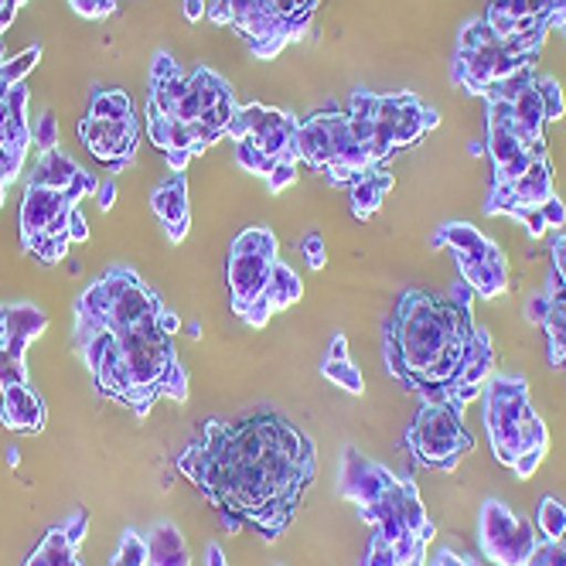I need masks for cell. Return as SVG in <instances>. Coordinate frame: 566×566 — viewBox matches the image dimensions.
Instances as JSON below:
<instances>
[{
  "instance_id": "1",
  "label": "cell",
  "mask_w": 566,
  "mask_h": 566,
  "mask_svg": "<svg viewBox=\"0 0 566 566\" xmlns=\"http://www.w3.org/2000/svg\"><path fill=\"white\" fill-rule=\"evenodd\" d=\"M178 471L219 509L276 543L291 530L304 492L314 484V440L276 410L212 420L178 458Z\"/></svg>"
},
{
  "instance_id": "2",
  "label": "cell",
  "mask_w": 566,
  "mask_h": 566,
  "mask_svg": "<svg viewBox=\"0 0 566 566\" xmlns=\"http://www.w3.org/2000/svg\"><path fill=\"white\" fill-rule=\"evenodd\" d=\"M474 291L451 297L407 291L386 321V369L423 402H451L458 413L481 396L495 369L492 335L474 325Z\"/></svg>"
},
{
  "instance_id": "3",
  "label": "cell",
  "mask_w": 566,
  "mask_h": 566,
  "mask_svg": "<svg viewBox=\"0 0 566 566\" xmlns=\"http://www.w3.org/2000/svg\"><path fill=\"white\" fill-rule=\"evenodd\" d=\"M481 396L495 461L512 468L518 478H533L549 454V430L530 402V382L522 376H492Z\"/></svg>"
},
{
  "instance_id": "4",
  "label": "cell",
  "mask_w": 566,
  "mask_h": 566,
  "mask_svg": "<svg viewBox=\"0 0 566 566\" xmlns=\"http://www.w3.org/2000/svg\"><path fill=\"white\" fill-rule=\"evenodd\" d=\"M543 45H546V31L499 38L489 28V21L478 18L461 31L454 69H451V83L461 86L471 96H484L492 86L512 78L515 72L536 69Z\"/></svg>"
},
{
  "instance_id": "5",
  "label": "cell",
  "mask_w": 566,
  "mask_h": 566,
  "mask_svg": "<svg viewBox=\"0 0 566 566\" xmlns=\"http://www.w3.org/2000/svg\"><path fill=\"white\" fill-rule=\"evenodd\" d=\"M402 443H407L410 458L420 468L443 471V474L458 471L461 461L474 451V437L468 433L461 413L451 402H423Z\"/></svg>"
},
{
  "instance_id": "6",
  "label": "cell",
  "mask_w": 566,
  "mask_h": 566,
  "mask_svg": "<svg viewBox=\"0 0 566 566\" xmlns=\"http://www.w3.org/2000/svg\"><path fill=\"white\" fill-rule=\"evenodd\" d=\"M433 247L454 253L458 270H461L468 287L474 291V297H481V301H499L509 291V263H505V253L481 229H474L468 222H448V226L437 229Z\"/></svg>"
},
{
  "instance_id": "7",
  "label": "cell",
  "mask_w": 566,
  "mask_h": 566,
  "mask_svg": "<svg viewBox=\"0 0 566 566\" xmlns=\"http://www.w3.org/2000/svg\"><path fill=\"white\" fill-rule=\"evenodd\" d=\"M556 195V185H553V165H549V154L536 157L530 171L518 175L512 185L505 188H492L489 201H484V212L489 216H509L515 219L525 232L533 239H543L549 229H546V219H543V206Z\"/></svg>"
},
{
  "instance_id": "8",
  "label": "cell",
  "mask_w": 566,
  "mask_h": 566,
  "mask_svg": "<svg viewBox=\"0 0 566 566\" xmlns=\"http://www.w3.org/2000/svg\"><path fill=\"white\" fill-rule=\"evenodd\" d=\"M536 522L515 515L505 502L489 499L478 515V546L481 556L492 559L495 566H525L539 546Z\"/></svg>"
},
{
  "instance_id": "9",
  "label": "cell",
  "mask_w": 566,
  "mask_h": 566,
  "mask_svg": "<svg viewBox=\"0 0 566 566\" xmlns=\"http://www.w3.org/2000/svg\"><path fill=\"white\" fill-rule=\"evenodd\" d=\"M317 4L321 0H263L235 28L250 38V49L260 59H273L283 45L304 34Z\"/></svg>"
},
{
  "instance_id": "10",
  "label": "cell",
  "mask_w": 566,
  "mask_h": 566,
  "mask_svg": "<svg viewBox=\"0 0 566 566\" xmlns=\"http://www.w3.org/2000/svg\"><path fill=\"white\" fill-rule=\"evenodd\" d=\"M489 103V137H484V154L492 157L495 175H492V188H505L512 185L518 175L530 171V165L536 160V154L522 144V137L515 134L509 109L502 99H484Z\"/></svg>"
},
{
  "instance_id": "11",
  "label": "cell",
  "mask_w": 566,
  "mask_h": 566,
  "mask_svg": "<svg viewBox=\"0 0 566 566\" xmlns=\"http://www.w3.org/2000/svg\"><path fill=\"white\" fill-rule=\"evenodd\" d=\"M78 137L90 147L93 157H99L109 171H124L134 154H137V140H140V127L137 119H93L86 116L83 127H78Z\"/></svg>"
},
{
  "instance_id": "12",
  "label": "cell",
  "mask_w": 566,
  "mask_h": 566,
  "mask_svg": "<svg viewBox=\"0 0 566 566\" xmlns=\"http://www.w3.org/2000/svg\"><path fill=\"white\" fill-rule=\"evenodd\" d=\"M549 18H553V0H489L484 21L499 38H515V34H549Z\"/></svg>"
},
{
  "instance_id": "13",
  "label": "cell",
  "mask_w": 566,
  "mask_h": 566,
  "mask_svg": "<svg viewBox=\"0 0 566 566\" xmlns=\"http://www.w3.org/2000/svg\"><path fill=\"white\" fill-rule=\"evenodd\" d=\"M392 478L396 474L389 468H382V464H376L369 458H361L355 448H348L345 451V464H342L338 492H342V499H348V502H355L361 509V505L376 502L389 489V484H392Z\"/></svg>"
},
{
  "instance_id": "14",
  "label": "cell",
  "mask_w": 566,
  "mask_h": 566,
  "mask_svg": "<svg viewBox=\"0 0 566 566\" xmlns=\"http://www.w3.org/2000/svg\"><path fill=\"white\" fill-rule=\"evenodd\" d=\"M75 206L65 201V191H55V188H38V185H28L24 191V206H21V235L24 242L34 239V235H45L49 226L72 212Z\"/></svg>"
},
{
  "instance_id": "15",
  "label": "cell",
  "mask_w": 566,
  "mask_h": 566,
  "mask_svg": "<svg viewBox=\"0 0 566 566\" xmlns=\"http://www.w3.org/2000/svg\"><path fill=\"white\" fill-rule=\"evenodd\" d=\"M273 263L276 260H263V256H229V294L235 314H242V307L263 297Z\"/></svg>"
},
{
  "instance_id": "16",
  "label": "cell",
  "mask_w": 566,
  "mask_h": 566,
  "mask_svg": "<svg viewBox=\"0 0 566 566\" xmlns=\"http://www.w3.org/2000/svg\"><path fill=\"white\" fill-rule=\"evenodd\" d=\"M297 160L311 165L314 171H328L335 160V144H332V130H328V113H311L307 119H297Z\"/></svg>"
},
{
  "instance_id": "17",
  "label": "cell",
  "mask_w": 566,
  "mask_h": 566,
  "mask_svg": "<svg viewBox=\"0 0 566 566\" xmlns=\"http://www.w3.org/2000/svg\"><path fill=\"white\" fill-rule=\"evenodd\" d=\"M150 209L157 212V219L165 222L168 229V239L171 242H181L188 235V185L181 175L168 178L165 185H160L154 195H150Z\"/></svg>"
},
{
  "instance_id": "18",
  "label": "cell",
  "mask_w": 566,
  "mask_h": 566,
  "mask_svg": "<svg viewBox=\"0 0 566 566\" xmlns=\"http://www.w3.org/2000/svg\"><path fill=\"white\" fill-rule=\"evenodd\" d=\"M0 423L18 433H38L45 427V402L38 392L28 389V382L21 386H8L4 389V410H0Z\"/></svg>"
},
{
  "instance_id": "19",
  "label": "cell",
  "mask_w": 566,
  "mask_h": 566,
  "mask_svg": "<svg viewBox=\"0 0 566 566\" xmlns=\"http://www.w3.org/2000/svg\"><path fill=\"white\" fill-rule=\"evenodd\" d=\"M546 301H549V311H546V321L539 328L546 332L553 369H566V283L556 273H549Z\"/></svg>"
},
{
  "instance_id": "20",
  "label": "cell",
  "mask_w": 566,
  "mask_h": 566,
  "mask_svg": "<svg viewBox=\"0 0 566 566\" xmlns=\"http://www.w3.org/2000/svg\"><path fill=\"white\" fill-rule=\"evenodd\" d=\"M45 325H49L45 311H38L31 304L4 307V338H0V348H8L14 358H24V348L31 345V338L45 332Z\"/></svg>"
},
{
  "instance_id": "21",
  "label": "cell",
  "mask_w": 566,
  "mask_h": 566,
  "mask_svg": "<svg viewBox=\"0 0 566 566\" xmlns=\"http://www.w3.org/2000/svg\"><path fill=\"white\" fill-rule=\"evenodd\" d=\"M147 566H191L188 543L171 522H160L147 533Z\"/></svg>"
},
{
  "instance_id": "22",
  "label": "cell",
  "mask_w": 566,
  "mask_h": 566,
  "mask_svg": "<svg viewBox=\"0 0 566 566\" xmlns=\"http://www.w3.org/2000/svg\"><path fill=\"white\" fill-rule=\"evenodd\" d=\"M389 191H392V175H386L382 168H373V171L361 175L352 185V212H355V219H361V222L373 219L382 209V201H386Z\"/></svg>"
},
{
  "instance_id": "23",
  "label": "cell",
  "mask_w": 566,
  "mask_h": 566,
  "mask_svg": "<svg viewBox=\"0 0 566 566\" xmlns=\"http://www.w3.org/2000/svg\"><path fill=\"white\" fill-rule=\"evenodd\" d=\"M75 171H78V165H75V160H72L69 154H62V150H49V154L38 157V165H34V171H31V181H28V185L65 191V188L72 185V178H75Z\"/></svg>"
},
{
  "instance_id": "24",
  "label": "cell",
  "mask_w": 566,
  "mask_h": 566,
  "mask_svg": "<svg viewBox=\"0 0 566 566\" xmlns=\"http://www.w3.org/2000/svg\"><path fill=\"white\" fill-rule=\"evenodd\" d=\"M266 301H270V307H273V314L276 311H287V307H294L297 301H301V294H304V287H301V276L287 266V263H273V270H270V283H266Z\"/></svg>"
},
{
  "instance_id": "25",
  "label": "cell",
  "mask_w": 566,
  "mask_h": 566,
  "mask_svg": "<svg viewBox=\"0 0 566 566\" xmlns=\"http://www.w3.org/2000/svg\"><path fill=\"white\" fill-rule=\"evenodd\" d=\"M232 256H263L276 260V235L270 229H242L232 242Z\"/></svg>"
},
{
  "instance_id": "26",
  "label": "cell",
  "mask_w": 566,
  "mask_h": 566,
  "mask_svg": "<svg viewBox=\"0 0 566 566\" xmlns=\"http://www.w3.org/2000/svg\"><path fill=\"white\" fill-rule=\"evenodd\" d=\"M328 382H335L338 389H345L348 396H361L366 392V379H361L358 366H352V358H325V366H321Z\"/></svg>"
},
{
  "instance_id": "27",
  "label": "cell",
  "mask_w": 566,
  "mask_h": 566,
  "mask_svg": "<svg viewBox=\"0 0 566 566\" xmlns=\"http://www.w3.org/2000/svg\"><path fill=\"white\" fill-rule=\"evenodd\" d=\"M90 116L93 119H127V116H134V103L124 90H103L93 96Z\"/></svg>"
},
{
  "instance_id": "28",
  "label": "cell",
  "mask_w": 566,
  "mask_h": 566,
  "mask_svg": "<svg viewBox=\"0 0 566 566\" xmlns=\"http://www.w3.org/2000/svg\"><path fill=\"white\" fill-rule=\"evenodd\" d=\"M536 530L543 539H563L566 536V502L559 499H543L539 502V515H536Z\"/></svg>"
},
{
  "instance_id": "29",
  "label": "cell",
  "mask_w": 566,
  "mask_h": 566,
  "mask_svg": "<svg viewBox=\"0 0 566 566\" xmlns=\"http://www.w3.org/2000/svg\"><path fill=\"white\" fill-rule=\"evenodd\" d=\"M42 62V45H31V49H24L21 55H14V59H8L4 65H0V83L4 86H21L24 83V75Z\"/></svg>"
},
{
  "instance_id": "30",
  "label": "cell",
  "mask_w": 566,
  "mask_h": 566,
  "mask_svg": "<svg viewBox=\"0 0 566 566\" xmlns=\"http://www.w3.org/2000/svg\"><path fill=\"white\" fill-rule=\"evenodd\" d=\"M38 553H42V556L49 559V566H83V563L75 559V546L65 539L62 530H52V533L42 539V546H38Z\"/></svg>"
},
{
  "instance_id": "31",
  "label": "cell",
  "mask_w": 566,
  "mask_h": 566,
  "mask_svg": "<svg viewBox=\"0 0 566 566\" xmlns=\"http://www.w3.org/2000/svg\"><path fill=\"white\" fill-rule=\"evenodd\" d=\"M235 160H239V168H247V171H253V175H260V178H266V175L273 171V165H276V160L266 157V154L256 147V140H250V137L235 140Z\"/></svg>"
},
{
  "instance_id": "32",
  "label": "cell",
  "mask_w": 566,
  "mask_h": 566,
  "mask_svg": "<svg viewBox=\"0 0 566 566\" xmlns=\"http://www.w3.org/2000/svg\"><path fill=\"white\" fill-rule=\"evenodd\" d=\"M109 566H147V539L134 530L124 533V539H119Z\"/></svg>"
},
{
  "instance_id": "33",
  "label": "cell",
  "mask_w": 566,
  "mask_h": 566,
  "mask_svg": "<svg viewBox=\"0 0 566 566\" xmlns=\"http://www.w3.org/2000/svg\"><path fill=\"white\" fill-rule=\"evenodd\" d=\"M24 250L42 263H59L69 253V235H34L24 242Z\"/></svg>"
},
{
  "instance_id": "34",
  "label": "cell",
  "mask_w": 566,
  "mask_h": 566,
  "mask_svg": "<svg viewBox=\"0 0 566 566\" xmlns=\"http://www.w3.org/2000/svg\"><path fill=\"white\" fill-rule=\"evenodd\" d=\"M539 96H543V109H546V124H556V119L566 116V99H563V90L556 78L539 75Z\"/></svg>"
},
{
  "instance_id": "35",
  "label": "cell",
  "mask_w": 566,
  "mask_h": 566,
  "mask_svg": "<svg viewBox=\"0 0 566 566\" xmlns=\"http://www.w3.org/2000/svg\"><path fill=\"white\" fill-rule=\"evenodd\" d=\"M31 144H38V154L59 150V119H55V109H45L42 113L38 127L31 130Z\"/></svg>"
},
{
  "instance_id": "36",
  "label": "cell",
  "mask_w": 566,
  "mask_h": 566,
  "mask_svg": "<svg viewBox=\"0 0 566 566\" xmlns=\"http://www.w3.org/2000/svg\"><path fill=\"white\" fill-rule=\"evenodd\" d=\"M525 566H566V543L563 539H539L536 553Z\"/></svg>"
},
{
  "instance_id": "37",
  "label": "cell",
  "mask_w": 566,
  "mask_h": 566,
  "mask_svg": "<svg viewBox=\"0 0 566 566\" xmlns=\"http://www.w3.org/2000/svg\"><path fill=\"white\" fill-rule=\"evenodd\" d=\"M28 382V373H24V358H14L8 348H0V389L8 386H21Z\"/></svg>"
},
{
  "instance_id": "38",
  "label": "cell",
  "mask_w": 566,
  "mask_h": 566,
  "mask_svg": "<svg viewBox=\"0 0 566 566\" xmlns=\"http://www.w3.org/2000/svg\"><path fill=\"white\" fill-rule=\"evenodd\" d=\"M96 188H99V181L93 175H86L83 168H78L75 178H72V185L65 188V201H69V206H78V201H83L86 195H96Z\"/></svg>"
},
{
  "instance_id": "39",
  "label": "cell",
  "mask_w": 566,
  "mask_h": 566,
  "mask_svg": "<svg viewBox=\"0 0 566 566\" xmlns=\"http://www.w3.org/2000/svg\"><path fill=\"white\" fill-rule=\"evenodd\" d=\"M294 178H297V160L283 157V160H276L273 171L266 175V185H270V191H283L287 185H294Z\"/></svg>"
},
{
  "instance_id": "40",
  "label": "cell",
  "mask_w": 566,
  "mask_h": 566,
  "mask_svg": "<svg viewBox=\"0 0 566 566\" xmlns=\"http://www.w3.org/2000/svg\"><path fill=\"white\" fill-rule=\"evenodd\" d=\"M301 253H304V260H307V266L311 270H321L328 263V250H325V239H321L317 232H311V235H304V242H301Z\"/></svg>"
},
{
  "instance_id": "41",
  "label": "cell",
  "mask_w": 566,
  "mask_h": 566,
  "mask_svg": "<svg viewBox=\"0 0 566 566\" xmlns=\"http://www.w3.org/2000/svg\"><path fill=\"white\" fill-rule=\"evenodd\" d=\"M181 75L178 62L168 55V52H157L154 55V65H150V86H160V83H168V78Z\"/></svg>"
},
{
  "instance_id": "42",
  "label": "cell",
  "mask_w": 566,
  "mask_h": 566,
  "mask_svg": "<svg viewBox=\"0 0 566 566\" xmlns=\"http://www.w3.org/2000/svg\"><path fill=\"white\" fill-rule=\"evenodd\" d=\"M69 4L75 14H83V18H109L119 0H69Z\"/></svg>"
},
{
  "instance_id": "43",
  "label": "cell",
  "mask_w": 566,
  "mask_h": 566,
  "mask_svg": "<svg viewBox=\"0 0 566 566\" xmlns=\"http://www.w3.org/2000/svg\"><path fill=\"white\" fill-rule=\"evenodd\" d=\"M427 566H484L478 556H464V553H454V549H448V546H443Z\"/></svg>"
},
{
  "instance_id": "44",
  "label": "cell",
  "mask_w": 566,
  "mask_h": 566,
  "mask_svg": "<svg viewBox=\"0 0 566 566\" xmlns=\"http://www.w3.org/2000/svg\"><path fill=\"white\" fill-rule=\"evenodd\" d=\"M86 525H90V515H86V512H75V515H72V522H65V525H62L65 539H69L75 549H78V543L86 539Z\"/></svg>"
},
{
  "instance_id": "45",
  "label": "cell",
  "mask_w": 566,
  "mask_h": 566,
  "mask_svg": "<svg viewBox=\"0 0 566 566\" xmlns=\"http://www.w3.org/2000/svg\"><path fill=\"white\" fill-rule=\"evenodd\" d=\"M543 219H546V229H566V206L556 195L543 206Z\"/></svg>"
},
{
  "instance_id": "46",
  "label": "cell",
  "mask_w": 566,
  "mask_h": 566,
  "mask_svg": "<svg viewBox=\"0 0 566 566\" xmlns=\"http://www.w3.org/2000/svg\"><path fill=\"white\" fill-rule=\"evenodd\" d=\"M546 311H549L546 291H543V294H536V297H530V301H525V321H530V325H543V321H546Z\"/></svg>"
},
{
  "instance_id": "47",
  "label": "cell",
  "mask_w": 566,
  "mask_h": 566,
  "mask_svg": "<svg viewBox=\"0 0 566 566\" xmlns=\"http://www.w3.org/2000/svg\"><path fill=\"white\" fill-rule=\"evenodd\" d=\"M90 239V226L83 219V212H78V206L69 212V242H86Z\"/></svg>"
},
{
  "instance_id": "48",
  "label": "cell",
  "mask_w": 566,
  "mask_h": 566,
  "mask_svg": "<svg viewBox=\"0 0 566 566\" xmlns=\"http://www.w3.org/2000/svg\"><path fill=\"white\" fill-rule=\"evenodd\" d=\"M553 273L566 283V235H556L553 242Z\"/></svg>"
},
{
  "instance_id": "49",
  "label": "cell",
  "mask_w": 566,
  "mask_h": 566,
  "mask_svg": "<svg viewBox=\"0 0 566 566\" xmlns=\"http://www.w3.org/2000/svg\"><path fill=\"white\" fill-rule=\"evenodd\" d=\"M96 201H99V209H103V212H109V209L116 206V181H113V178L99 181V188H96Z\"/></svg>"
},
{
  "instance_id": "50",
  "label": "cell",
  "mask_w": 566,
  "mask_h": 566,
  "mask_svg": "<svg viewBox=\"0 0 566 566\" xmlns=\"http://www.w3.org/2000/svg\"><path fill=\"white\" fill-rule=\"evenodd\" d=\"M157 328H160V335L175 338V335H178V328H181V321H178V314H175V311H160V314H157Z\"/></svg>"
},
{
  "instance_id": "51",
  "label": "cell",
  "mask_w": 566,
  "mask_h": 566,
  "mask_svg": "<svg viewBox=\"0 0 566 566\" xmlns=\"http://www.w3.org/2000/svg\"><path fill=\"white\" fill-rule=\"evenodd\" d=\"M188 160H191V150H168V165H171L175 175H185Z\"/></svg>"
},
{
  "instance_id": "52",
  "label": "cell",
  "mask_w": 566,
  "mask_h": 566,
  "mask_svg": "<svg viewBox=\"0 0 566 566\" xmlns=\"http://www.w3.org/2000/svg\"><path fill=\"white\" fill-rule=\"evenodd\" d=\"M206 14H209L206 0H185V18H188V21H201Z\"/></svg>"
},
{
  "instance_id": "53",
  "label": "cell",
  "mask_w": 566,
  "mask_h": 566,
  "mask_svg": "<svg viewBox=\"0 0 566 566\" xmlns=\"http://www.w3.org/2000/svg\"><path fill=\"white\" fill-rule=\"evenodd\" d=\"M549 31H559V34H566V8H553Z\"/></svg>"
},
{
  "instance_id": "54",
  "label": "cell",
  "mask_w": 566,
  "mask_h": 566,
  "mask_svg": "<svg viewBox=\"0 0 566 566\" xmlns=\"http://www.w3.org/2000/svg\"><path fill=\"white\" fill-rule=\"evenodd\" d=\"M206 566H229V563H226V553H222V546H216V543L209 546V559H206Z\"/></svg>"
},
{
  "instance_id": "55",
  "label": "cell",
  "mask_w": 566,
  "mask_h": 566,
  "mask_svg": "<svg viewBox=\"0 0 566 566\" xmlns=\"http://www.w3.org/2000/svg\"><path fill=\"white\" fill-rule=\"evenodd\" d=\"M14 18H18V8H0V34L14 24Z\"/></svg>"
},
{
  "instance_id": "56",
  "label": "cell",
  "mask_w": 566,
  "mask_h": 566,
  "mask_svg": "<svg viewBox=\"0 0 566 566\" xmlns=\"http://www.w3.org/2000/svg\"><path fill=\"white\" fill-rule=\"evenodd\" d=\"M468 154H471V157H478V154H484V144H471V147H468Z\"/></svg>"
},
{
  "instance_id": "57",
  "label": "cell",
  "mask_w": 566,
  "mask_h": 566,
  "mask_svg": "<svg viewBox=\"0 0 566 566\" xmlns=\"http://www.w3.org/2000/svg\"><path fill=\"white\" fill-rule=\"evenodd\" d=\"M188 335H195V338L201 335V325H198V321H191V325H188Z\"/></svg>"
},
{
  "instance_id": "58",
  "label": "cell",
  "mask_w": 566,
  "mask_h": 566,
  "mask_svg": "<svg viewBox=\"0 0 566 566\" xmlns=\"http://www.w3.org/2000/svg\"><path fill=\"white\" fill-rule=\"evenodd\" d=\"M18 461H21V454H18V451L11 448V451H8V464H18Z\"/></svg>"
},
{
  "instance_id": "59",
  "label": "cell",
  "mask_w": 566,
  "mask_h": 566,
  "mask_svg": "<svg viewBox=\"0 0 566 566\" xmlns=\"http://www.w3.org/2000/svg\"><path fill=\"white\" fill-rule=\"evenodd\" d=\"M4 191H8V185H4V181H0V206H4Z\"/></svg>"
},
{
  "instance_id": "60",
  "label": "cell",
  "mask_w": 566,
  "mask_h": 566,
  "mask_svg": "<svg viewBox=\"0 0 566 566\" xmlns=\"http://www.w3.org/2000/svg\"><path fill=\"white\" fill-rule=\"evenodd\" d=\"M8 59H4V42H0V65H4Z\"/></svg>"
},
{
  "instance_id": "61",
  "label": "cell",
  "mask_w": 566,
  "mask_h": 566,
  "mask_svg": "<svg viewBox=\"0 0 566 566\" xmlns=\"http://www.w3.org/2000/svg\"><path fill=\"white\" fill-rule=\"evenodd\" d=\"M553 8H566V0H553Z\"/></svg>"
}]
</instances>
